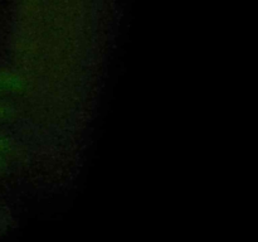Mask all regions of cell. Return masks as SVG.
<instances>
[{
	"mask_svg": "<svg viewBox=\"0 0 258 242\" xmlns=\"http://www.w3.org/2000/svg\"><path fill=\"white\" fill-rule=\"evenodd\" d=\"M4 165H5V163H4V156L0 155V170H2V169L4 168Z\"/></svg>",
	"mask_w": 258,
	"mask_h": 242,
	"instance_id": "cell-1",
	"label": "cell"
}]
</instances>
